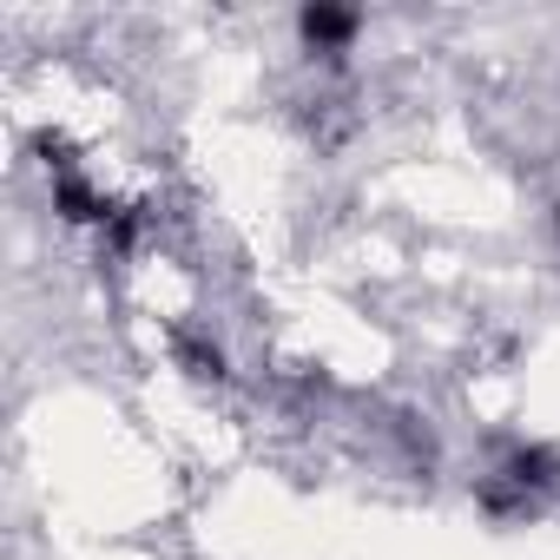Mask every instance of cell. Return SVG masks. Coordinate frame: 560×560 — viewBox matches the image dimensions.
I'll use <instances>...</instances> for the list:
<instances>
[{
	"instance_id": "1",
	"label": "cell",
	"mask_w": 560,
	"mask_h": 560,
	"mask_svg": "<svg viewBox=\"0 0 560 560\" xmlns=\"http://www.w3.org/2000/svg\"><path fill=\"white\" fill-rule=\"evenodd\" d=\"M304 34L311 40H343L350 34V14H304Z\"/></svg>"
}]
</instances>
